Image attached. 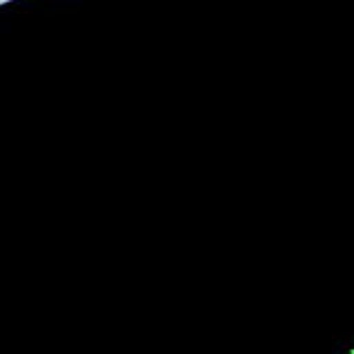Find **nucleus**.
Wrapping results in <instances>:
<instances>
[{
  "label": "nucleus",
  "instance_id": "1",
  "mask_svg": "<svg viewBox=\"0 0 354 354\" xmlns=\"http://www.w3.org/2000/svg\"><path fill=\"white\" fill-rule=\"evenodd\" d=\"M0 3H3V0H0Z\"/></svg>",
  "mask_w": 354,
  "mask_h": 354
}]
</instances>
